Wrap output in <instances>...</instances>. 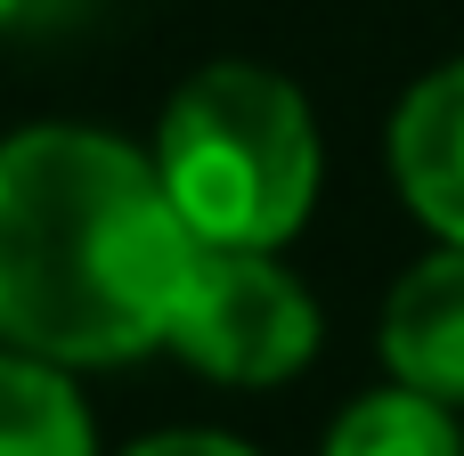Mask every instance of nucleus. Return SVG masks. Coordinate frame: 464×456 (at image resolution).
Instances as JSON below:
<instances>
[{
  "label": "nucleus",
  "instance_id": "7",
  "mask_svg": "<svg viewBox=\"0 0 464 456\" xmlns=\"http://www.w3.org/2000/svg\"><path fill=\"white\" fill-rule=\"evenodd\" d=\"M326 456H464V432L449 400L400 383V392H367L359 408H343V424L326 432Z\"/></svg>",
  "mask_w": 464,
  "mask_h": 456
},
{
  "label": "nucleus",
  "instance_id": "5",
  "mask_svg": "<svg viewBox=\"0 0 464 456\" xmlns=\"http://www.w3.org/2000/svg\"><path fill=\"white\" fill-rule=\"evenodd\" d=\"M392 171H400V196L449 245H464V57L424 73L392 114Z\"/></svg>",
  "mask_w": 464,
  "mask_h": 456
},
{
  "label": "nucleus",
  "instance_id": "3",
  "mask_svg": "<svg viewBox=\"0 0 464 456\" xmlns=\"http://www.w3.org/2000/svg\"><path fill=\"white\" fill-rule=\"evenodd\" d=\"M171 351L212 383H285L318 351V310L269 253L204 245L171 310Z\"/></svg>",
  "mask_w": 464,
  "mask_h": 456
},
{
  "label": "nucleus",
  "instance_id": "9",
  "mask_svg": "<svg viewBox=\"0 0 464 456\" xmlns=\"http://www.w3.org/2000/svg\"><path fill=\"white\" fill-rule=\"evenodd\" d=\"M24 8H33V0H0V24H16V16H24Z\"/></svg>",
  "mask_w": 464,
  "mask_h": 456
},
{
  "label": "nucleus",
  "instance_id": "4",
  "mask_svg": "<svg viewBox=\"0 0 464 456\" xmlns=\"http://www.w3.org/2000/svg\"><path fill=\"white\" fill-rule=\"evenodd\" d=\"M383 359L400 383L432 392V400H464V245L416 261L392 302H383Z\"/></svg>",
  "mask_w": 464,
  "mask_h": 456
},
{
  "label": "nucleus",
  "instance_id": "1",
  "mask_svg": "<svg viewBox=\"0 0 464 456\" xmlns=\"http://www.w3.org/2000/svg\"><path fill=\"white\" fill-rule=\"evenodd\" d=\"M196 237L155 163L106 131L41 122L0 147V335L49 367H122L171 343Z\"/></svg>",
  "mask_w": 464,
  "mask_h": 456
},
{
  "label": "nucleus",
  "instance_id": "8",
  "mask_svg": "<svg viewBox=\"0 0 464 456\" xmlns=\"http://www.w3.org/2000/svg\"><path fill=\"white\" fill-rule=\"evenodd\" d=\"M130 456H253V449L228 441V432H155V441H139Z\"/></svg>",
  "mask_w": 464,
  "mask_h": 456
},
{
  "label": "nucleus",
  "instance_id": "6",
  "mask_svg": "<svg viewBox=\"0 0 464 456\" xmlns=\"http://www.w3.org/2000/svg\"><path fill=\"white\" fill-rule=\"evenodd\" d=\"M0 456H90V408L33 351L0 359Z\"/></svg>",
  "mask_w": 464,
  "mask_h": 456
},
{
  "label": "nucleus",
  "instance_id": "2",
  "mask_svg": "<svg viewBox=\"0 0 464 456\" xmlns=\"http://www.w3.org/2000/svg\"><path fill=\"white\" fill-rule=\"evenodd\" d=\"M155 179L196 245L277 253L318 196V131L285 73L204 65L155 131Z\"/></svg>",
  "mask_w": 464,
  "mask_h": 456
}]
</instances>
